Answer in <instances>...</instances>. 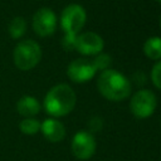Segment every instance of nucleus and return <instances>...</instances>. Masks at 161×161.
<instances>
[{"instance_id": "nucleus-10", "label": "nucleus", "mask_w": 161, "mask_h": 161, "mask_svg": "<svg viewBox=\"0 0 161 161\" xmlns=\"http://www.w3.org/2000/svg\"><path fill=\"white\" fill-rule=\"evenodd\" d=\"M40 130H42L44 137L50 142H59L65 136V128H64L63 123L54 118L45 119L40 125Z\"/></svg>"}, {"instance_id": "nucleus-13", "label": "nucleus", "mask_w": 161, "mask_h": 161, "mask_svg": "<svg viewBox=\"0 0 161 161\" xmlns=\"http://www.w3.org/2000/svg\"><path fill=\"white\" fill-rule=\"evenodd\" d=\"M25 30H26V23L21 16H15L9 24V33L15 39L20 38L25 33Z\"/></svg>"}, {"instance_id": "nucleus-3", "label": "nucleus", "mask_w": 161, "mask_h": 161, "mask_svg": "<svg viewBox=\"0 0 161 161\" xmlns=\"http://www.w3.org/2000/svg\"><path fill=\"white\" fill-rule=\"evenodd\" d=\"M14 63L21 70H29L34 68L40 58H42V49L39 44L34 40H23L20 42L16 48L14 49Z\"/></svg>"}, {"instance_id": "nucleus-9", "label": "nucleus", "mask_w": 161, "mask_h": 161, "mask_svg": "<svg viewBox=\"0 0 161 161\" xmlns=\"http://www.w3.org/2000/svg\"><path fill=\"white\" fill-rule=\"evenodd\" d=\"M74 49L84 55L99 54L103 49V39L93 31L83 33L75 38Z\"/></svg>"}, {"instance_id": "nucleus-2", "label": "nucleus", "mask_w": 161, "mask_h": 161, "mask_svg": "<svg viewBox=\"0 0 161 161\" xmlns=\"http://www.w3.org/2000/svg\"><path fill=\"white\" fill-rule=\"evenodd\" d=\"M75 99V93L68 84H57L48 91L44 98V107L50 116L62 117L74 108Z\"/></svg>"}, {"instance_id": "nucleus-14", "label": "nucleus", "mask_w": 161, "mask_h": 161, "mask_svg": "<svg viewBox=\"0 0 161 161\" xmlns=\"http://www.w3.org/2000/svg\"><path fill=\"white\" fill-rule=\"evenodd\" d=\"M19 128L25 135H34L40 130V123L35 118H24L20 122Z\"/></svg>"}, {"instance_id": "nucleus-17", "label": "nucleus", "mask_w": 161, "mask_h": 161, "mask_svg": "<svg viewBox=\"0 0 161 161\" xmlns=\"http://www.w3.org/2000/svg\"><path fill=\"white\" fill-rule=\"evenodd\" d=\"M75 38L77 35H69V34H65L63 40H62V45L65 50H72L74 49V44H75Z\"/></svg>"}, {"instance_id": "nucleus-20", "label": "nucleus", "mask_w": 161, "mask_h": 161, "mask_svg": "<svg viewBox=\"0 0 161 161\" xmlns=\"http://www.w3.org/2000/svg\"><path fill=\"white\" fill-rule=\"evenodd\" d=\"M157 1H158V3H160V4H161V0H157Z\"/></svg>"}, {"instance_id": "nucleus-11", "label": "nucleus", "mask_w": 161, "mask_h": 161, "mask_svg": "<svg viewBox=\"0 0 161 161\" xmlns=\"http://www.w3.org/2000/svg\"><path fill=\"white\" fill-rule=\"evenodd\" d=\"M16 109L21 116L31 118L40 111V104L36 98L31 96H23L16 103Z\"/></svg>"}, {"instance_id": "nucleus-19", "label": "nucleus", "mask_w": 161, "mask_h": 161, "mask_svg": "<svg viewBox=\"0 0 161 161\" xmlns=\"http://www.w3.org/2000/svg\"><path fill=\"white\" fill-rule=\"evenodd\" d=\"M160 26H161V18H160Z\"/></svg>"}, {"instance_id": "nucleus-5", "label": "nucleus", "mask_w": 161, "mask_h": 161, "mask_svg": "<svg viewBox=\"0 0 161 161\" xmlns=\"http://www.w3.org/2000/svg\"><path fill=\"white\" fill-rule=\"evenodd\" d=\"M156 104V96L148 89H141L132 96L130 102V109L135 117L147 118L155 112Z\"/></svg>"}, {"instance_id": "nucleus-7", "label": "nucleus", "mask_w": 161, "mask_h": 161, "mask_svg": "<svg viewBox=\"0 0 161 161\" xmlns=\"http://www.w3.org/2000/svg\"><path fill=\"white\" fill-rule=\"evenodd\" d=\"M97 72V68L93 63V60L89 59H84V58H79L73 60L67 69V74L68 77L77 83H84L88 82L89 79H92L94 77Z\"/></svg>"}, {"instance_id": "nucleus-4", "label": "nucleus", "mask_w": 161, "mask_h": 161, "mask_svg": "<svg viewBox=\"0 0 161 161\" xmlns=\"http://www.w3.org/2000/svg\"><path fill=\"white\" fill-rule=\"evenodd\" d=\"M86 11L83 6L78 4H70L62 11L60 25L65 34L77 35L86 23Z\"/></svg>"}, {"instance_id": "nucleus-12", "label": "nucleus", "mask_w": 161, "mask_h": 161, "mask_svg": "<svg viewBox=\"0 0 161 161\" xmlns=\"http://www.w3.org/2000/svg\"><path fill=\"white\" fill-rule=\"evenodd\" d=\"M143 52L150 59H161V38L151 36L143 44Z\"/></svg>"}, {"instance_id": "nucleus-6", "label": "nucleus", "mask_w": 161, "mask_h": 161, "mask_svg": "<svg viewBox=\"0 0 161 161\" xmlns=\"http://www.w3.org/2000/svg\"><path fill=\"white\" fill-rule=\"evenodd\" d=\"M72 152L79 160H88L96 152V140L88 131H78L72 140Z\"/></svg>"}, {"instance_id": "nucleus-8", "label": "nucleus", "mask_w": 161, "mask_h": 161, "mask_svg": "<svg viewBox=\"0 0 161 161\" xmlns=\"http://www.w3.org/2000/svg\"><path fill=\"white\" fill-rule=\"evenodd\" d=\"M57 26V18L52 9L42 8L33 16V28L40 36H48L54 33Z\"/></svg>"}, {"instance_id": "nucleus-1", "label": "nucleus", "mask_w": 161, "mask_h": 161, "mask_svg": "<svg viewBox=\"0 0 161 161\" xmlns=\"http://www.w3.org/2000/svg\"><path fill=\"white\" fill-rule=\"evenodd\" d=\"M99 93L109 101H122L131 93L130 80L114 69L103 70L97 80Z\"/></svg>"}, {"instance_id": "nucleus-16", "label": "nucleus", "mask_w": 161, "mask_h": 161, "mask_svg": "<svg viewBox=\"0 0 161 161\" xmlns=\"http://www.w3.org/2000/svg\"><path fill=\"white\" fill-rule=\"evenodd\" d=\"M151 79H152V83H153L157 88L161 89V60L157 62V63L153 65V68H152V70H151Z\"/></svg>"}, {"instance_id": "nucleus-18", "label": "nucleus", "mask_w": 161, "mask_h": 161, "mask_svg": "<svg viewBox=\"0 0 161 161\" xmlns=\"http://www.w3.org/2000/svg\"><path fill=\"white\" fill-rule=\"evenodd\" d=\"M89 128L92 131H98L102 128V119L98 118V117H94L89 121Z\"/></svg>"}, {"instance_id": "nucleus-15", "label": "nucleus", "mask_w": 161, "mask_h": 161, "mask_svg": "<svg viewBox=\"0 0 161 161\" xmlns=\"http://www.w3.org/2000/svg\"><path fill=\"white\" fill-rule=\"evenodd\" d=\"M93 63H94L97 70H98V69L106 70V69H108V65L111 64V57H109L108 54L101 53V54H98V55L93 59Z\"/></svg>"}]
</instances>
